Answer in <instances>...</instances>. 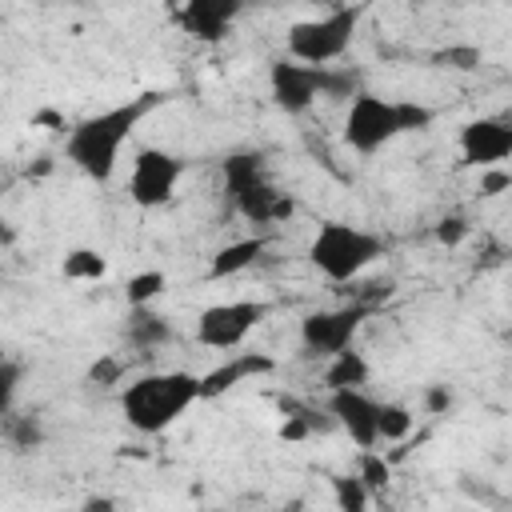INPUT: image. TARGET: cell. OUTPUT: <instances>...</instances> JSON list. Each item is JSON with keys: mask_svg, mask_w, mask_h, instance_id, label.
I'll return each instance as SVG.
<instances>
[{"mask_svg": "<svg viewBox=\"0 0 512 512\" xmlns=\"http://www.w3.org/2000/svg\"><path fill=\"white\" fill-rule=\"evenodd\" d=\"M460 164L488 172V168H504V160H512V120L500 116H476L460 128Z\"/></svg>", "mask_w": 512, "mask_h": 512, "instance_id": "cell-11", "label": "cell"}, {"mask_svg": "<svg viewBox=\"0 0 512 512\" xmlns=\"http://www.w3.org/2000/svg\"><path fill=\"white\" fill-rule=\"evenodd\" d=\"M424 408H428L432 416L448 412V408H452V388H448V384H428V388H424Z\"/></svg>", "mask_w": 512, "mask_h": 512, "instance_id": "cell-29", "label": "cell"}, {"mask_svg": "<svg viewBox=\"0 0 512 512\" xmlns=\"http://www.w3.org/2000/svg\"><path fill=\"white\" fill-rule=\"evenodd\" d=\"M328 416L336 420V428L360 452H376V444H380V400H372L364 388H340V392H328Z\"/></svg>", "mask_w": 512, "mask_h": 512, "instance_id": "cell-12", "label": "cell"}, {"mask_svg": "<svg viewBox=\"0 0 512 512\" xmlns=\"http://www.w3.org/2000/svg\"><path fill=\"white\" fill-rule=\"evenodd\" d=\"M268 236L256 232V236H240V240H228L224 248H216V256L208 260V280H228V276H240L244 268H252L264 252H268Z\"/></svg>", "mask_w": 512, "mask_h": 512, "instance_id": "cell-15", "label": "cell"}, {"mask_svg": "<svg viewBox=\"0 0 512 512\" xmlns=\"http://www.w3.org/2000/svg\"><path fill=\"white\" fill-rule=\"evenodd\" d=\"M368 360H364V352H356V348H348V352H340V356H332L328 360V368H324V384H328V392H340V388H364L368 384Z\"/></svg>", "mask_w": 512, "mask_h": 512, "instance_id": "cell-18", "label": "cell"}, {"mask_svg": "<svg viewBox=\"0 0 512 512\" xmlns=\"http://www.w3.org/2000/svg\"><path fill=\"white\" fill-rule=\"evenodd\" d=\"M80 512H116V500L112 496H84Z\"/></svg>", "mask_w": 512, "mask_h": 512, "instance_id": "cell-30", "label": "cell"}, {"mask_svg": "<svg viewBox=\"0 0 512 512\" xmlns=\"http://www.w3.org/2000/svg\"><path fill=\"white\" fill-rule=\"evenodd\" d=\"M268 92L272 104L288 116L308 112L320 96H356V76L340 68H312L300 60H272L268 68Z\"/></svg>", "mask_w": 512, "mask_h": 512, "instance_id": "cell-7", "label": "cell"}, {"mask_svg": "<svg viewBox=\"0 0 512 512\" xmlns=\"http://www.w3.org/2000/svg\"><path fill=\"white\" fill-rule=\"evenodd\" d=\"M356 476L368 484V492H380V488H388V480H392V468H388V460H384V456H376V452H360Z\"/></svg>", "mask_w": 512, "mask_h": 512, "instance_id": "cell-24", "label": "cell"}, {"mask_svg": "<svg viewBox=\"0 0 512 512\" xmlns=\"http://www.w3.org/2000/svg\"><path fill=\"white\" fill-rule=\"evenodd\" d=\"M512 188V172L508 168H488V172H480V180H476V192L484 196V200H492V196H500V192H508Z\"/></svg>", "mask_w": 512, "mask_h": 512, "instance_id": "cell-27", "label": "cell"}, {"mask_svg": "<svg viewBox=\"0 0 512 512\" xmlns=\"http://www.w3.org/2000/svg\"><path fill=\"white\" fill-rule=\"evenodd\" d=\"M240 12H244L240 0H188V4L176 8V20H180V28H184L192 40H200V44H220V40L232 32V24H236Z\"/></svg>", "mask_w": 512, "mask_h": 512, "instance_id": "cell-13", "label": "cell"}, {"mask_svg": "<svg viewBox=\"0 0 512 512\" xmlns=\"http://www.w3.org/2000/svg\"><path fill=\"white\" fill-rule=\"evenodd\" d=\"M160 104H164V92H140V96H128L124 104H112L96 116H84L64 136V160L80 176H88L92 184H108L116 176L120 148L132 140L140 120Z\"/></svg>", "mask_w": 512, "mask_h": 512, "instance_id": "cell-1", "label": "cell"}, {"mask_svg": "<svg viewBox=\"0 0 512 512\" xmlns=\"http://www.w3.org/2000/svg\"><path fill=\"white\" fill-rule=\"evenodd\" d=\"M376 308L368 304H340V308H316L300 320V348L304 356H316V360H332L340 352L352 348L356 332L364 328V320L372 316Z\"/></svg>", "mask_w": 512, "mask_h": 512, "instance_id": "cell-9", "label": "cell"}, {"mask_svg": "<svg viewBox=\"0 0 512 512\" xmlns=\"http://www.w3.org/2000/svg\"><path fill=\"white\" fill-rule=\"evenodd\" d=\"M272 368H276V360L264 356V352H232V356H224V364L204 372V400H216V396L232 392L236 384H244L252 376H264Z\"/></svg>", "mask_w": 512, "mask_h": 512, "instance_id": "cell-14", "label": "cell"}, {"mask_svg": "<svg viewBox=\"0 0 512 512\" xmlns=\"http://www.w3.org/2000/svg\"><path fill=\"white\" fill-rule=\"evenodd\" d=\"M0 432H4V440H8V448L12 452H36L40 444H44V420L36 416V412H4V420H0Z\"/></svg>", "mask_w": 512, "mask_h": 512, "instance_id": "cell-17", "label": "cell"}, {"mask_svg": "<svg viewBox=\"0 0 512 512\" xmlns=\"http://www.w3.org/2000/svg\"><path fill=\"white\" fill-rule=\"evenodd\" d=\"M384 252H388L384 236L344 224V220H324L308 240V264L328 284H356Z\"/></svg>", "mask_w": 512, "mask_h": 512, "instance_id": "cell-4", "label": "cell"}, {"mask_svg": "<svg viewBox=\"0 0 512 512\" xmlns=\"http://www.w3.org/2000/svg\"><path fill=\"white\" fill-rule=\"evenodd\" d=\"M60 272H64V280H76V284H96V280L108 272V260H104L96 248H72V252H64Z\"/></svg>", "mask_w": 512, "mask_h": 512, "instance_id": "cell-19", "label": "cell"}, {"mask_svg": "<svg viewBox=\"0 0 512 512\" xmlns=\"http://www.w3.org/2000/svg\"><path fill=\"white\" fill-rule=\"evenodd\" d=\"M332 500H336V512H368L372 492L356 472H340L332 476Z\"/></svg>", "mask_w": 512, "mask_h": 512, "instance_id": "cell-21", "label": "cell"}, {"mask_svg": "<svg viewBox=\"0 0 512 512\" xmlns=\"http://www.w3.org/2000/svg\"><path fill=\"white\" fill-rule=\"evenodd\" d=\"M416 416L400 400H380V440H408Z\"/></svg>", "mask_w": 512, "mask_h": 512, "instance_id": "cell-22", "label": "cell"}, {"mask_svg": "<svg viewBox=\"0 0 512 512\" xmlns=\"http://www.w3.org/2000/svg\"><path fill=\"white\" fill-rule=\"evenodd\" d=\"M164 288H168V276H164L160 268H148V272L128 276L124 300H128V308H152V304L164 296Z\"/></svg>", "mask_w": 512, "mask_h": 512, "instance_id": "cell-20", "label": "cell"}, {"mask_svg": "<svg viewBox=\"0 0 512 512\" xmlns=\"http://www.w3.org/2000/svg\"><path fill=\"white\" fill-rule=\"evenodd\" d=\"M360 20H364V4H340L320 16L288 24V36H284L288 60H300L312 68H336V60L352 48Z\"/></svg>", "mask_w": 512, "mask_h": 512, "instance_id": "cell-6", "label": "cell"}, {"mask_svg": "<svg viewBox=\"0 0 512 512\" xmlns=\"http://www.w3.org/2000/svg\"><path fill=\"white\" fill-rule=\"evenodd\" d=\"M120 376H124V364H120L116 356H100V360L88 368V384H92V388H112V384H120Z\"/></svg>", "mask_w": 512, "mask_h": 512, "instance_id": "cell-25", "label": "cell"}, {"mask_svg": "<svg viewBox=\"0 0 512 512\" xmlns=\"http://www.w3.org/2000/svg\"><path fill=\"white\" fill-rule=\"evenodd\" d=\"M436 60H444L448 68H476L480 64V48H472V44L468 48H444Z\"/></svg>", "mask_w": 512, "mask_h": 512, "instance_id": "cell-28", "label": "cell"}, {"mask_svg": "<svg viewBox=\"0 0 512 512\" xmlns=\"http://www.w3.org/2000/svg\"><path fill=\"white\" fill-rule=\"evenodd\" d=\"M20 380H24V364H20L16 356H4V360H0V416L16 408Z\"/></svg>", "mask_w": 512, "mask_h": 512, "instance_id": "cell-23", "label": "cell"}, {"mask_svg": "<svg viewBox=\"0 0 512 512\" xmlns=\"http://www.w3.org/2000/svg\"><path fill=\"white\" fill-rule=\"evenodd\" d=\"M220 176H224V192H228L232 208H236L248 224H264V228H268V224H280V220H288V216L296 212L292 196L272 184V176H268V168H264V156L252 152V148L224 156Z\"/></svg>", "mask_w": 512, "mask_h": 512, "instance_id": "cell-5", "label": "cell"}, {"mask_svg": "<svg viewBox=\"0 0 512 512\" xmlns=\"http://www.w3.org/2000/svg\"><path fill=\"white\" fill-rule=\"evenodd\" d=\"M432 236H436V244L456 248V244L468 236V220H464V216H440L436 228H432Z\"/></svg>", "mask_w": 512, "mask_h": 512, "instance_id": "cell-26", "label": "cell"}, {"mask_svg": "<svg viewBox=\"0 0 512 512\" xmlns=\"http://www.w3.org/2000/svg\"><path fill=\"white\" fill-rule=\"evenodd\" d=\"M204 400V376L188 368H160L144 372L120 392V416L140 436L168 432L192 404Z\"/></svg>", "mask_w": 512, "mask_h": 512, "instance_id": "cell-2", "label": "cell"}, {"mask_svg": "<svg viewBox=\"0 0 512 512\" xmlns=\"http://www.w3.org/2000/svg\"><path fill=\"white\" fill-rule=\"evenodd\" d=\"M432 124V108L416 100H384L376 92H356L344 112V144L360 156H376L392 140L408 132H424Z\"/></svg>", "mask_w": 512, "mask_h": 512, "instance_id": "cell-3", "label": "cell"}, {"mask_svg": "<svg viewBox=\"0 0 512 512\" xmlns=\"http://www.w3.org/2000/svg\"><path fill=\"white\" fill-rule=\"evenodd\" d=\"M268 316V304L264 300H220V304H208L200 308L196 316V344L204 348H216V352H236Z\"/></svg>", "mask_w": 512, "mask_h": 512, "instance_id": "cell-8", "label": "cell"}, {"mask_svg": "<svg viewBox=\"0 0 512 512\" xmlns=\"http://www.w3.org/2000/svg\"><path fill=\"white\" fill-rule=\"evenodd\" d=\"M184 168L188 164L168 148H140L132 156V172H128V200L144 212L164 208L176 196V188L184 180Z\"/></svg>", "mask_w": 512, "mask_h": 512, "instance_id": "cell-10", "label": "cell"}, {"mask_svg": "<svg viewBox=\"0 0 512 512\" xmlns=\"http://www.w3.org/2000/svg\"><path fill=\"white\" fill-rule=\"evenodd\" d=\"M124 340L136 352L164 348L172 340V320L164 312H156V308H128V316H124Z\"/></svg>", "mask_w": 512, "mask_h": 512, "instance_id": "cell-16", "label": "cell"}]
</instances>
